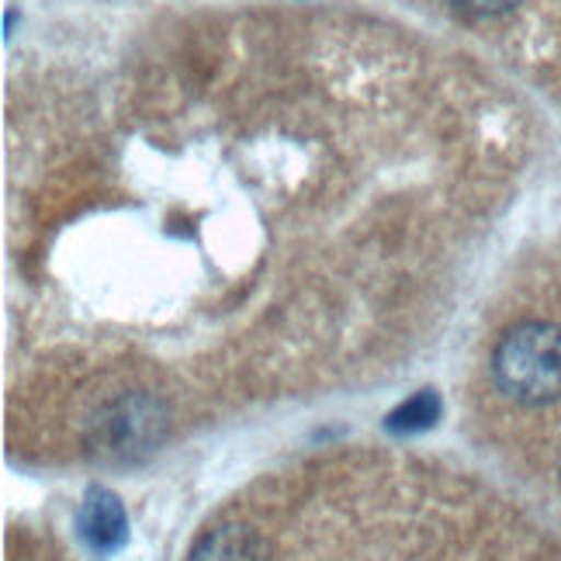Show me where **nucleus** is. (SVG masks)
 <instances>
[{
	"label": "nucleus",
	"mask_w": 561,
	"mask_h": 561,
	"mask_svg": "<svg viewBox=\"0 0 561 561\" xmlns=\"http://www.w3.org/2000/svg\"><path fill=\"white\" fill-rule=\"evenodd\" d=\"M167 426V409L157 396L125 392L115 402H107L91 423V447L104 461H142L163 444Z\"/></svg>",
	"instance_id": "2"
},
{
	"label": "nucleus",
	"mask_w": 561,
	"mask_h": 561,
	"mask_svg": "<svg viewBox=\"0 0 561 561\" xmlns=\"http://www.w3.org/2000/svg\"><path fill=\"white\" fill-rule=\"evenodd\" d=\"M437 416H440V399L434 388H423L413 399H405L396 413H388L385 426L392 434H423V430L437 423Z\"/></svg>",
	"instance_id": "5"
},
{
	"label": "nucleus",
	"mask_w": 561,
	"mask_h": 561,
	"mask_svg": "<svg viewBox=\"0 0 561 561\" xmlns=\"http://www.w3.org/2000/svg\"><path fill=\"white\" fill-rule=\"evenodd\" d=\"M458 11H465V14H479V18H492V14H506V11H513L520 0H450Z\"/></svg>",
	"instance_id": "6"
},
{
	"label": "nucleus",
	"mask_w": 561,
	"mask_h": 561,
	"mask_svg": "<svg viewBox=\"0 0 561 561\" xmlns=\"http://www.w3.org/2000/svg\"><path fill=\"white\" fill-rule=\"evenodd\" d=\"M187 561H267V545L250 527L229 524L208 530Z\"/></svg>",
	"instance_id": "4"
},
{
	"label": "nucleus",
	"mask_w": 561,
	"mask_h": 561,
	"mask_svg": "<svg viewBox=\"0 0 561 561\" xmlns=\"http://www.w3.org/2000/svg\"><path fill=\"white\" fill-rule=\"evenodd\" d=\"M77 530L91 551L98 554L118 551L128 541V516L118 495L107 489H91L77 510Z\"/></svg>",
	"instance_id": "3"
},
{
	"label": "nucleus",
	"mask_w": 561,
	"mask_h": 561,
	"mask_svg": "<svg viewBox=\"0 0 561 561\" xmlns=\"http://www.w3.org/2000/svg\"><path fill=\"white\" fill-rule=\"evenodd\" d=\"M558 479H561V465H558Z\"/></svg>",
	"instance_id": "7"
},
{
	"label": "nucleus",
	"mask_w": 561,
	"mask_h": 561,
	"mask_svg": "<svg viewBox=\"0 0 561 561\" xmlns=\"http://www.w3.org/2000/svg\"><path fill=\"white\" fill-rule=\"evenodd\" d=\"M492 375L516 402L541 405L561 399V327L524 322L510 330L495 347Z\"/></svg>",
	"instance_id": "1"
}]
</instances>
